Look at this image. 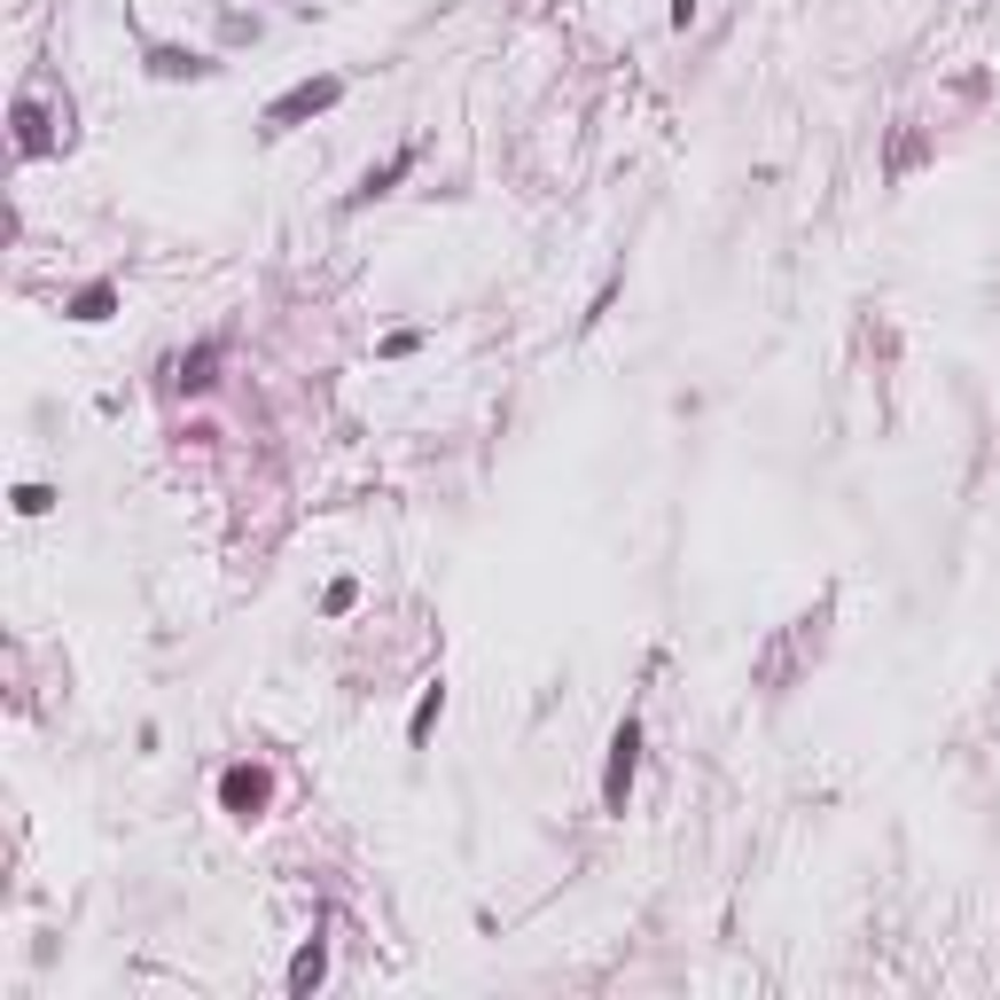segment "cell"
Masks as SVG:
<instances>
[{"instance_id": "obj_1", "label": "cell", "mask_w": 1000, "mask_h": 1000, "mask_svg": "<svg viewBox=\"0 0 1000 1000\" xmlns=\"http://www.w3.org/2000/svg\"><path fill=\"white\" fill-rule=\"evenodd\" d=\"M633 766H642V727H633V719H625V727H617V735H610V774H602V805H610V813H625V789H633Z\"/></svg>"}, {"instance_id": "obj_6", "label": "cell", "mask_w": 1000, "mask_h": 1000, "mask_svg": "<svg viewBox=\"0 0 1000 1000\" xmlns=\"http://www.w3.org/2000/svg\"><path fill=\"white\" fill-rule=\"evenodd\" d=\"M110 298H118V290H110V282H95V290H78V305H71V313H78V321H103V313H110Z\"/></svg>"}, {"instance_id": "obj_4", "label": "cell", "mask_w": 1000, "mask_h": 1000, "mask_svg": "<svg viewBox=\"0 0 1000 1000\" xmlns=\"http://www.w3.org/2000/svg\"><path fill=\"white\" fill-rule=\"evenodd\" d=\"M321 969H329V946L313 938V946H305V954L290 961V992H313V985H321Z\"/></svg>"}, {"instance_id": "obj_3", "label": "cell", "mask_w": 1000, "mask_h": 1000, "mask_svg": "<svg viewBox=\"0 0 1000 1000\" xmlns=\"http://www.w3.org/2000/svg\"><path fill=\"white\" fill-rule=\"evenodd\" d=\"M219 805L250 821V813L266 805V774H258V766H227V782H219Z\"/></svg>"}, {"instance_id": "obj_2", "label": "cell", "mask_w": 1000, "mask_h": 1000, "mask_svg": "<svg viewBox=\"0 0 1000 1000\" xmlns=\"http://www.w3.org/2000/svg\"><path fill=\"white\" fill-rule=\"evenodd\" d=\"M336 95H344V86H336V78H305V86H290V95H282L275 110H266V126H298V118H313V110H329Z\"/></svg>"}, {"instance_id": "obj_7", "label": "cell", "mask_w": 1000, "mask_h": 1000, "mask_svg": "<svg viewBox=\"0 0 1000 1000\" xmlns=\"http://www.w3.org/2000/svg\"><path fill=\"white\" fill-rule=\"evenodd\" d=\"M157 71H164V78H180V71H189V78H196V71H204V55H180V47H157Z\"/></svg>"}, {"instance_id": "obj_8", "label": "cell", "mask_w": 1000, "mask_h": 1000, "mask_svg": "<svg viewBox=\"0 0 1000 1000\" xmlns=\"http://www.w3.org/2000/svg\"><path fill=\"white\" fill-rule=\"evenodd\" d=\"M47 501H55L47 485H17V508H24V516H47Z\"/></svg>"}, {"instance_id": "obj_5", "label": "cell", "mask_w": 1000, "mask_h": 1000, "mask_svg": "<svg viewBox=\"0 0 1000 1000\" xmlns=\"http://www.w3.org/2000/svg\"><path fill=\"white\" fill-rule=\"evenodd\" d=\"M407 164H415V149H399V157H391L384 172H368V180H359V196H384V189H391V180H399Z\"/></svg>"}]
</instances>
